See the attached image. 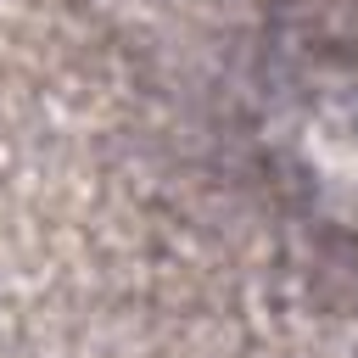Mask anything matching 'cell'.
Segmentation results:
<instances>
[{
    "mask_svg": "<svg viewBox=\"0 0 358 358\" xmlns=\"http://www.w3.org/2000/svg\"><path fill=\"white\" fill-rule=\"evenodd\" d=\"M268 151L308 213L336 229H358V67L313 56L302 73L274 84Z\"/></svg>",
    "mask_w": 358,
    "mask_h": 358,
    "instance_id": "6da1fadb",
    "label": "cell"
}]
</instances>
